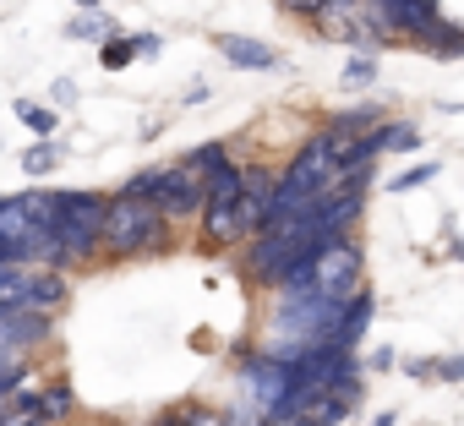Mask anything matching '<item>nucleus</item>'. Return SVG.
Returning a JSON list of instances; mask_svg holds the SVG:
<instances>
[{"instance_id":"aec40b11","label":"nucleus","mask_w":464,"mask_h":426,"mask_svg":"<svg viewBox=\"0 0 464 426\" xmlns=\"http://www.w3.org/2000/svg\"><path fill=\"white\" fill-rule=\"evenodd\" d=\"M55 159H61V153H55V137H39V142L23 153V169H28V175H50Z\"/></svg>"},{"instance_id":"c85d7f7f","label":"nucleus","mask_w":464,"mask_h":426,"mask_svg":"<svg viewBox=\"0 0 464 426\" xmlns=\"http://www.w3.org/2000/svg\"><path fill=\"white\" fill-rule=\"evenodd\" d=\"M50 93H55V104H77V82H66V77H61Z\"/></svg>"},{"instance_id":"6ab92c4d","label":"nucleus","mask_w":464,"mask_h":426,"mask_svg":"<svg viewBox=\"0 0 464 426\" xmlns=\"http://www.w3.org/2000/svg\"><path fill=\"white\" fill-rule=\"evenodd\" d=\"M131 61H137V39L110 34V39H104V72H126Z\"/></svg>"},{"instance_id":"b1692460","label":"nucleus","mask_w":464,"mask_h":426,"mask_svg":"<svg viewBox=\"0 0 464 426\" xmlns=\"http://www.w3.org/2000/svg\"><path fill=\"white\" fill-rule=\"evenodd\" d=\"M224 159H229V153H224V142H202L197 153H186V164H191V169H202V175H208L213 164H224Z\"/></svg>"},{"instance_id":"f8f14e48","label":"nucleus","mask_w":464,"mask_h":426,"mask_svg":"<svg viewBox=\"0 0 464 426\" xmlns=\"http://www.w3.org/2000/svg\"><path fill=\"white\" fill-rule=\"evenodd\" d=\"M317 17V34L323 39H355V28H361V0H323V6L312 12Z\"/></svg>"},{"instance_id":"72a5a7b5","label":"nucleus","mask_w":464,"mask_h":426,"mask_svg":"<svg viewBox=\"0 0 464 426\" xmlns=\"http://www.w3.org/2000/svg\"><path fill=\"white\" fill-rule=\"evenodd\" d=\"M77 6H82V12H93V6H99V0H77Z\"/></svg>"},{"instance_id":"2eb2a0df","label":"nucleus","mask_w":464,"mask_h":426,"mask_svg":"<svg viewBox=\"0 0 464 426\" xmlns=\"http://www.w3.org/2000/svg\"><path fill=\"white\" fill-rule=\"evenodd\" d=\"M426 55H437V61H459L464 55V28H453V23H437L431 34H420L415 39Z\"/></svg>"},{"instance_id":"5701e85b","label":"nucleus","mask_w":464,"mask_h":426,"mask_svg":"<svg viewBox=\"0 0 464 426\" xmlns=\"http://www.w3.org/2000/svg\"><path fill=\"white\" fill-rule=\"evenodd\" d=\"M415 142H420V131H415V126H404V121H399V126H393V121H382V148H415Z\"/></svg>"},{"instance_id":"473e14b6","label":"nucleus","mask_w":464,"mask_h":426,"mask_svg":"<svg viewBox=\"0 0 464 426\" xmlns=\"http://www.w3.org/2000/svg\"><path fill=\"white\" fill-rule=\"evenodd\" d=\"M453 257H459V263H464V236H459V247H453Z\"/></svg>"},{"instance_id":"0eeeda50","label":"nucleus","mask_w":464,"mask_h":426,"mask_svg":"<svg viewBox=\"0 0 464 426\" xmlns=\"http://www.w3.org/2000/svg\"><path fill=\"white\" fill-rule=\"evenodd\" d=\"M372 17L382 28H393V34H410V39H420V34H431L442 23L437 0H372Z\"/></svg>"},{"instance_id":"dca6fc26","label":"nucleus","mask_w":464,"mask_h":426,"mask_svg":"<svg viewBox=\"0 0 464 426\" xmlns=\"http://www.w3.org/2000/svg\"><path fill=\"white\" fill-rule=\"evenodd\" d=\"M110 34H121V28H115V17H99V12H82L66 23V39H77V44H104Z\"/></svg>"},{"instance_id":"f704fd0d","label":"nucleus","mask_w":464,"mask_h":426,"mask_svg":"<svg viewBox=\"0 0 464 426\" xmlns=\"http://www.w3.org/2000/svg\"><path fill=\"white\" fill-rule=\"evenodd\" d=\"M110 426H115V421H110Z\"/></svg>"},{"instance_id":"39448f33","label":"nucleus","mask_w":464,"mask_h":426,"mask_svg":"<svg viewBox=\"0 0 464 426\" xmlns=\"http://www.w3.org/2000/svg\"><path fill=\"white\" fill-rule=\"evenodd\" d=\"M344 148H350V137H339L334 126H323L295 159H290V169H285V180L290 186H301V191H328L334 180H339V164H344Z\"/></svg>"},{"instance_id":"6e6552de","label":"nucleus","mask_w":464,"mask_h":426,"mask_svg":"<svg viewBox=\"0 0 464 426\" xmlns=\"http://www.w3.org/2000/svg\"><path fill=\"white\" fill-rule=\"evenodd\" d=\"M12 301L17 306H28V312H55L61 301H66V279L55 274V268H23V279L12 285Z\"/></svg>"},{"instance_id":"393cba45","label":"nucleus","mask_w":464,"mask_h":426,"mask_svg":"<svg viewBox=\"0 0 464 426\" xmlns=\"http://www.w3.org/2000/svg\"><path fill=\"white\" fill-rule=\"evenodd\" d=\"M180 426H236V421L218 410H180Z\"/></svg>"},{"instance_id":"7c9ffc66","label":"nucleus","mask_w":464,"mask_h":426,"mask_svg":"<svg viewBox=\"0 0 464 426\" xmlns=\"http://www.w3.org/2000/svg\"><path fill=\"white\" fill-rule=\"evenodd\" d=\"M372 426H399V415H393V410H382V415H377Z\"/></svg>"},{"instance_id":"20e7f679","label":"nucleus","mask_w":464,"mask_h":426,"mask_svg":"<svg viewBox=\"0 0 464 426\" xmlns=\"http://www.w3.org/2000/svg\"><path fill=\"white\" fill-rule=\"evenodd\" d=\"M312 290L328 301H350L361 290V247L350 236H328L312 252Z\"/></svg>"},{"instance_id":"f3484780","label":"nucleus","mask_w":464,"mask_h":426,"mask_svg":"<svg viewBox=\"0 0 464 426\" xmlns=\"http://www.w3.org/2000/svg\"><path fill=\"white\" fill-rule=\"evenodd\" d=\"M382 115H388L382 104H355V110L334 115V131H339V137H361V131H372V126H377Z\"/></svg>"},{"instance_id":"9d476101","label":"nucleus","mask_w":464,"mask_h":426,"mask_svg":"<svg viewBox=\"0 0 464 426\" xmlns=\"http://www.w3.org/2000/svg\"><path fill=\"white\" fill-rule=\"evenodd\" d=\"M372 312H377V301H372L366 290H355V295L339 306V323H334V344L355 350V344L366 339V323H372Z\"/></svg>"},{"instance_id":"4be33fe9","label":"nucleus","mask_w":464,"mask_h":426,"mask_svg":"<svg viewBox=\"0 0 464 426\" xmlns=\"http://www.w3.org/2000/svg\"><path fill=\"white\" fill-rule=\"evenodd\" d=\"M442 175V164L437 159H426V164H415V169H404V175H393V191H410V186H426V180H437Z\"/></svg>"},{"instance_id":"bb28decb","label":"nucleus","mask_w":464,"mask_h":426,"mask_svg":"<svg viewBox=\"0 0 464 426\" xmlns=\"http://www.w3.org/2000/svg\"><path fill=\"white\" fill-rule=\"evenodd\" d=\"M437 382H464V355H448V361H437Z\"/></svg>"},{"instance_id":"a878e982","label":"nucleus","mask_w":464,"mask_h":426,"mask_svg":"<svg viewBox=\"0 0 464 426\" xmlns=\"http://www.w3.org/2000/svg\"><path fill=\"white\" fill-rule=\"evenodd\" d=\"M153 186H159V169H137L121 191H131V197H148V202H153Z\"/></svg>"},{"instance_id":"a211bd4d","label":"nucleus","mask_w":464,"mask_h":426,"mask_svg":"<svg viewBox=\"0 0 464 426\" xmlns=\"http://www.w3.org/2000/svg\"><path fill=\"white\" fill-rule=\"evenodd\" d=\"M17 121H23L34 137H55V126H61V115H55L50 104H34V99H17Z\"/></svg>"},{"instance_id":"f03ea898","label":"nucleus","mask_w":464,"mask_h":426,"mask_svg":"<svg viewBox=\"0 0 464 426\" xmlns=\"http://www.w3.org/2000/svg\"><path fill=\"white\" fill-rule=\"evenodd\" d=\"M104 208H110V197H99V191H55L50 236H55L61 257H93L99 252V241H104Z\"/></svg>"},{"instance_id":"c756f323","label":"nucleus","mask_w":464,"mask_h":426,"mask_svg":"<svg viewBox=\"0 0 464 426\" xmlns=\"http://www.w3.org/2000/svg\"><path fill=\"white\" fill-rule=\"evenodd\" d=\"M323 6V0H285V12H295V17H312Z\"/></svg>"},{"instance_id":"2f4dec72","label":"nucleus","mask_w":464,"mask_h":426,"mask_svg":"<svg viewBox=\"0 0 464 426\" xmlns=\"http://www.w3.org/2000/svg\"><path fill=\"white\" fill-rule=\"evenodd\" d=\"M153 426H180V410H169V415H159Z\"/></svg>"},{"instance_id":"ddd939ff","label":"nucleus","mask_w":464,"mask_h":426,"mask_svg":"<svg viewBox=\"0 0 464 426\" xmlns=\"http://www.w3.org/2000/svg\"><path fill=\"white\" fill-rule=\"evenodd\" d=\"M241 197V164H213L208 175H202V202H236Z\"/></svg>"},{"instance_id":"4468645a","label":"nucleus","mask_w":464,"mask_h":426,"mask_svg":"<svg viewBox=\"0 0 464 426\" xmlns=\"http://www.w3.org/2000/svg\"><path fill=\"white\" fill-rule=\"evenodd\" d=\"M77 415V393H72V382H50V388H39V421L44 426H61V421H72Z\"/></svg>"},{"instance_id":"9b49d317","label":"nucleus","mask_w":464,"mask_h":426,"mask_svg":"<svg viewBox=\"0 0 464 426\" xmlns=\"http://www.w3.org/2000/svg\"><path fill=\"white\" fill-rule=\"evenodd\" d=\"M202 236H208L213 247H236V241H246V230H241V208H236V202H202Z\"/></svg>"},{"instance_id":"423d86ee","label":"nucleus","mask_w":464,"mask_h":426,"mask_svg":"<svg viewBox=\"0 0 464 426\" xmlns=\"http://www.w3.org/2000/svg\"><path fill=\"white\" fill-rule=\"evenodd\" d=\"M153 208L164 213V219H191V213H202V169H191L186 159L169 164V169H159Z\"/></svg>"},{"instance_id":"412c9836","label":"nucleus","mask_w":464,"mask_h":426,"mask_svg":"<svg viewBox=\"0 0 464 426\" xmlns=\"http://www.w3.org/2000/svg\"><path fill=\"white\" fill-rule=\"evenodd\" d=\"M377 82V61L372 55H350V66H344V88H372Z\"/></svg>"},{"instance_id":"7ed1b4c3","label":"nucleus","mask_w":464,"mask_h":426,"mask_svg":"<svg viewBox=\"0 0 464 426\" xmlns=\"http://www.w3.org/2000/svg\"><path fill=\"white\" fill-rule=\"evenodd\" d=\"M241 388L246 399L263 410V426H285L290 421V393H295V366L274 361V355H252L241 366Z\"/></svg>"},{"instance_id":"1a4fd4ad","label":"nucleus","mask_w":464,"mask_h":426,"mask_svg":"<svg viewBox=\"0 0 464 426\" xmlns=\"http://www.w3.org/2000/svg\"><path fill=\"white\" fill-rule=\"evenodd\" d=\"M213 44H218L224 61H236L241 72H274V66H279V50H268V44H257V39H241V34H218Z\"/></svg>"},{"instance_id":"f257e3e1","label":"nucleus","mask_w":464,"mask_h":426,"mask_svg":"<svg viewBox=\"0 0 464 426\" xmlns=\"http://www.w3.org/2000/svg\"><path fill=\"white\" fill-rule=\"evenodd\" d=\"M115 257H131V252H153L164 247V213L148 202V197H131V191H115L110 208H104V241Z\"/></svg>"},{"instance_id":"cd10ccee","label":"nucleus","mask_w":464,"mask_h":426,"mask_svg":"<svg viewBox=\"0 0 464 426\" xmlns=\"http://www.w3.org/2000/svg\"><path fill=\"white\" fill-rule=\"evenodd\" d=\"M404 372L420 377V382H437V361H404Z\"/></svg>"}]
</instances>
